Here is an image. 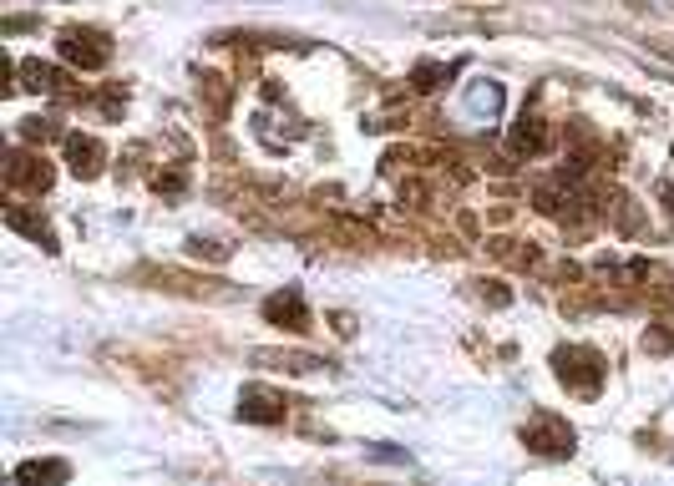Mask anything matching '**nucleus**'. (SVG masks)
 I'll use <instances>...</instances> for the list:
<instances>
[{
  "mask_svg": "<svg viewBox=\"0 0 674 486\" xmlns=\"http://www.w3.org/2000/svg\"><path fill=\"white\" fill-rule=\"evenodd\" d=\"M61 56L77 61L82 71H97V66H107L112 41H107L102 31H66V36H61Z\"/></svg>",
  "mask_w": 674,
  "mask_h": 486,
  "instance_id": "1",
  "label": "nucleus"
},
{
  "mask_svg": "<svg viewBox=\"0 0 674 486\" xmlns=\"http://www.w3.org/2000/svg\"><path fill=\"white\" fill-rule=\"evenodd\" d=\"M522 441H528L533 451H543V456H563V451H573V431H568L563 421H553V416H538L528 431H522Z\"/></svg>",
  "mask_w": 674,
  "mask_h": 486,
  "instance_id": "2",
  "label": "nucleus"
},
{
  "mask_svg": "<svg viewBox=\"0 0 674 486\" xmlns=\"http://www.w3.org/2000/svg\"><path fill=\"white\" fill-rule=\"evenodd\" d=\"M239 416L244 421H284V395H274L264 385H249L239 395Z\"/></svg>",
  "mask_w": 674,
  "mask_h": 486,
  "instance_id": "3",
  "label": "nucleus"
},
{
  "mask_svg": "<svg viewBox=\"0 0 674 486\" xmlns=\"http://www.w3.org/2000/svg\"><path fill=\"white\" fill-rule=\"evenodd\" d=\"M264 314H269L274 324H284V330H305V324H310V314H305V299H299L294 289L274 294V299L264 304Z\"/></svg>",
  "mask_w": 674,
  "mask_h": 486,
  "instance_id": "4",
  "label": "nucleus"
},
{
  "mask_svg": "<svg viewBox=\"0 0 674 486\" xmlns=\"http://www.w3.org/2000/svg\"><path fill=\"white\" fill-rule=\"evenodd\" d=\"M66 476H71L66 461H26V466L16 471V481H26V486H61Z\"/></svg>",
  "mask_w": 674,
  "mask_h": 486,
  "instance_id": "5",
  "label": "nucleus"
},
{
  "mask_svg": "<svg viewBox=\"0 0 674 486\" xmlns=\"http://www.w3.org/2000/svg\"><path fill=\"white\" fill-rule=\"evenodd\" d=\"M66 152H71V168H77V173H97L102 147H97L92 137H71V142H66Z\"/></svg>",
  "mask_w": 674,
  "mask_h": 486,
  "instance_id": "6",
  "label": "nucleus"
},
{
  "mask_svg": "<svg viewBox=\"0 0 674 486\" xmlns=\"http://www.w3.org/2000/svg\"><path fill=\"white\" fill-rule=\"evenodd\" d=\"M11 228H26L31 238H41V243H46V249H56V243H51V228H46V223H36V218H31V213H21V208H11Z\"/></svg>",
  "mask_w": 674,
  "mask_h": 486,
  "instance_id": "7",
  "label": "nucleus"
}]
</instances>
